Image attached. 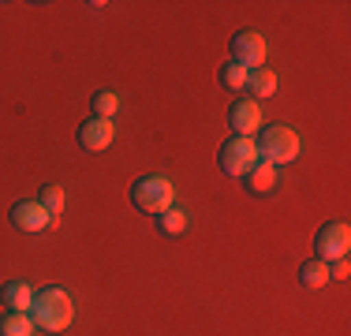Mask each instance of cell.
Wrapping results in <instances>:
<instances>
[{
    "label": "cell",
    "mask_w": 351,
    "mask_h": 336,
    "mask_svg": "<svg viewBox=\"0 0 351 336\" xmlns=\"http://www.w3.org/2000/svg\"><path fill=\"white\" fill-rule=\"evenodd\" d=\"M27 314H30V322H34V329L64 333V329H71V322H75V299H71V291L49 284V288L34 291V302H30Z\"/></svg>",
    "instance_id": "obj_1"
},
{
    "label": "cell",
    "mask_w": 351,
    "mask_h": 336,
    "mask_svg": "<svg viewBox=\"0 0 351 336\" xmlns=\"http://www.w3.org/2000/svg\"><path fill=\"white\" fill-rule=\"evenodd\" d=\"M254 142H258V157L273 168L291 165L303 154V139H299V131L288 128V123H269V128H262V134H258Z\"/></svg>",
    "instance_id": "obj_2"
},
{
    "label": "cell",
    "mask_w": 351,
    "mask_h": 336,
    "mask_svg": "<svg viewBox=\"0 0 351 336\" xmlns=\"http://www.w3.org/2000/svg\"><path fill=\"white\" fill-rule=\"evenodd\" d=\"M131 202H135L138 213L161 217L165 209L176 206V187H172L169 176H142V180H135V187H131Z\"/></svg>",
    "instance_id": "obj_3"
},
{
    "label": "cell",
    "mask_w": 351,
    "mask_h": 336,
    "mask_svg": "<svg viewBox=\"0 0 351 336\" xmlns=\"http://www.w3.org/2000/svg\"><path fill=\"white\" fill-rule=\"evenodd\" d=\"M217 161H221V172H224V176H232V180H243V176H247L258 161H262V157H258V142H254V139H239V134H232V139L221 146Z\"/></svg>",
    "instance_id": "obj_4"
},
{
    "label": "cell",
    "mask_w": 351,
    "mask_h": 336,
    "mask_svg": "<svg viewBox=\"0 0 351 336\" xmlns=\"http://www.w3.org/2000/svg\"><path fill=\"white\" fill-rule=\"evenodd\" d=\"M351 250V224L348 221H329L322 224L314 235V258L317 262H337V258H348Z\"/></svg>",
    "instance_id": "obj_5"
},
{
    "label": "cell",
    "mask_w": 351,
    "mask_h": 336,
    "mask_svg": "<svg viewBox=\"0 0 351 336\" xmlns=\"http://www.w3.org/2000/svg\"><path fill=\"white\" fill-rule=\"evenodd\" d=\"M232 60L243 64L247 71L265 67V60H269V45H265V38L258 30H239L236 38H232Z\"/></svg>",
    "instance_id": "obj_6"
},
{
    "label": "cell",
    "mask_w": 351,
    "mask_h": 336,
    "mask_svg": "<svg viewBox=\"0 0 351 336\" xmlns=\"http://www.w3.org/2000/svg\"><path fill=\"white\" fill-rule=\"evenodd\" d=\"M228 128L232 134H239V139H254L258 131H262V105L250 97H239L236 105L228 108Z\"/></svg>",
    "instance_id": "obj_7"
},
{
    "label": "cell",
    "mask_w": 351,
    "mask_h": 336,
    "mask_svg": "<svg viewBox=\"0 0 351 336\" xmlns=\"http://www.w3.org/2000/svg\"><path fill=\"white\" fill-rule=\"evenodd\" d=\"M12 224L19 232H27V235H38V232H45L49 224H53V217L45 213V206H41L38 198H23V202L12 206Z\"/></svg>",
    "instance_id": "obj_8"
},
{
    "label": "cell",
    "mask_w": 351,
    "mask_h": 336,
    "mask_svg": "<svg viewBox=\"0 0 351 336\" xmlns=\"http://www.w3.org/2000/svg\"><path fill=\"white\" fill-rule=\"evenodd\" d=\"M112 139H116V123L101 120V116H90L79 128V146L86 149V154H101V149L112 146Z\"/></svg>",
    "instance_id": "obj_9"
},
{
    "label": "cell",
    "mask_w": 351,
    "mask_h": 336,
    "mask_svg": "<svg viewBox=\"0 0 351 336\" xmlns=\"http://www.w3.org/2000/svg\"><path fill=\"white\" fill-rule=\"evenodd\" d=\"M277 86H280V79H277L273 67H254V71L247 75V94H250V101H258V105H262L265 97H277Z\"/></svg>",
    "instance_id": "obj_10"
},
{
    "label": "cell",
    "mask_w": 351,
    "mask_h": 336,
    "mask_svg": "<svg viewBox=\"0 0 351 336\" xmlns=\"http://www.w3.org/2000/svg\"><path fill=\"white\" fill-rule=\"evenodd\" d=\"M243 180H247V191H250V195H258V198H262V195H273V191H277V168L265 165V161H258V165L243 176Z\"/></svg>",
    "instance_id": "obj_11"
},
{
    "label": "cell",
    "mask_w": 351,
    "mask_h": 336,
    "mask_svg": "<svg viewBox=\"0 0 351 336\" xmlns=\"http://www.w3.org/2000/svg\"><path fill=\"white\" fill-rule=\"evenodd\" d=\"M0 299H4L8 310H15V314H27L30 302H34V291H30V284H23V280H8L4 291H0Z\"/></svg>",
    "instance_id": "obj_12"
},
{
    "label": "cell",
    "mask_w": 351,
    "mask_h": 336,
    "mask_svg": "<svg viewBox=\"0 0 351 336\" xmlns=\"http://www.w3.org/2000/svg\"><path fill=\"white\" fill-rule=\"evenodd\" d=\"M332 276H329V265L325 262H317V258H311V262H303L299 265V284H303V288H325V284H329Z\"/></svg>",
    "instance_id": "obj_13"
},
{
    "label": "cell",
    "mask_w": 351,
    "mask_h": 336,
    "mask_svg": "<svg viewBox=\"0 0 351 336\" xmlns=\"http://www.w3.org/2000/svg\"><path fill=\"white\" fill-rule=\"evenodd\" d=\"M187 221H191V217H187V209L172 206V209H165V213L157 217V232H161V235H172V239H176V235H183V232H187Z\"/></svg>",
    "instance_id": "obj_14"
},
{
    "label": "cell",
    "mask_w": 351,
    "mask_h": 336,
    "mask_svg": "<svg viewBox=\"0 0 351 336\" xmlns=\"http://www.w3.org/2000/svg\"><path fill=\"white\" fill-rule=\"evenodd\" d=\"M0 336H34V322H30V314L4 310V314H0Z\"/></svg>",
    "instance_id": "obj_15"
},
{
    "label": "cell",
    "mask_w": 351,
    "mask_h": 336,
    "mask_svg": "<svg viewBox=\"0 0 351 336\" xmlns=\"http://www.w3.org/2000/svg\"><path fill=\"white\" fill-rule=\"evenodd\" d=\"M38 202L45 206V213L56 221V217L64 213V206H68V195H64L60 183H45V187H41V195H38Z\"/></svg>",
    "instance_id": "obj_16"
},
{
    "label": "cell",
    "mask_w": 351,
    "mask_h": 336,
    "mask_svg": "<svg viewBox=\"0 0 351 336\" xmlns=\"http://www.w3.org/2000/svg\"><path fill=\"white\" fill-rule=\"evenodd\" d=\"M247 67L243 64H236V60H228L221 67V86L224 90H232V94H239V90H247Z\"/></svg>",
    "instance_id": "obj_17"
},
{
    "label": "cell",
    "mask_w": 351,
    "mask_h": 336,
    "mask_svg": "<svg viewBox=\"0 0 351 336\" xmlns=\"http://www.w3.org/2000/svg\"><path fill=\"white\" fill-rule=\"evenodd\" d=\"M116 112H120V97H116L112 90H101V94H94V116H101V120H112Z\"/></svg>",
    "instance_id": "obj_18"
},
{
    "label": "cell",
    "mask_w": 351,
    "mask_h": 336,
    "mask_svg": "<svg viewBox=\"0 0 351 336\" xmlns=\"http://www.w3.org/2000/svg\"><path fill=\"white\" fill-rule=\"evenodd\" d=\"M348 273H351V262H348V258L329 262V276H332V280H348Z\"/></svg>",
    "instance_id": "obj_19"
}]
</instances>
